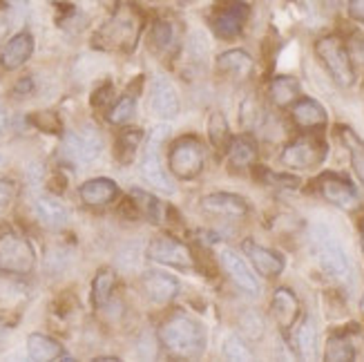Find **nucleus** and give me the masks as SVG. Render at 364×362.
Segmentation results:
<instances>
[{"mask_svg": "<svg viewBox=\"0 0 364 362\" xmlns=\"http://www.w3.org/2000/svg\"><path fill=\"white\" fill-rule=\"evenodd\" d=\"M242 326H244V334L250 338H259V334L264 331V322L259 320L257 313H246L242 320Z\"/></svg>", "mask_w": 364, "mask_h": 362, "instance_id": "obj_40", "label": "nucleus"}, {"mask_svg": "<svg viewBox=\"0 0 364 362\" xmlns=\"http://www.w3.org/2000/svg\"><path fill=\"white\" fill-rule=\"evenodd\" d=\"M217 72L226 78H235V81H246L252 76L255 70V60H252L244 50H228L217 56Z\"/></svg>", "mask_w": 364, "mask_h": 362, "instance_id": "obj_23", "label": "nucleus"}, {"mask_svg": "<svg viewBox=\"0 0 364 362\" xmlns=\"http://www.w3.org/2000/svg\"><path fill=\"white\" fill-rule=\"evenodd\" d=\"M27 356L34 362H52L63 358V344L45 334H31L27 338Z\"/></svg>", "mask_w": 364, "mask_h": 362, "instance_id": "obj_26", "label": "nucleus"}, {"mask_svg": "<svg viewBox=\"0 0 364 362\" xmlns=\"http://www.w3.org/2000/svg\"><path fill=\"white\" fill-rule=\"evenodd\" d=\"M159 342L175 358L195 360L205 351V329L199 320L175 311L159 324Z\"/></svg>", "mask_w": 364, "mask_h": 362, "instance_id": "obj_2", "label": "nucleus"}, {"mask_svg": "<svg viewBox=\"0 0 364 362\" xmlns=\"http://www.w3.org/2000/svg\"><path fill=\"white\" fill-rule=\"evenodd\" d=\"M34 211H36V217L38 222L45 226V228H52V230H58V228H65L68 222H70V213L65 208V203L56 197H38L36 203H34Z\"/></svg>", "mask_w": 364, "mask_h": 362, "instance_id": "obj_25", "label": "nucleus"}, {"mask_svg": "<svg viewBox=\"0 0 364 362\" xmlns=\"http://www.w3.org/2000/svg\"><path fill=\"white\" fill-rule=\"evenodd\" d=\"M205 164V148L195 134H183L172 141L168 150V166L177 179H195L203 170Z\"/></svg>", "mask_w": 364, "mask_h": 362, "instance_id": "obj_5", "label": "nucleus"}, {"mask_svg": "<svg viewBox=\"0 0 364 362\" xmlns=\"http://www.w3.org/2000/svg\"><path fill=\"white\" fill-rule=\"evenodd\" d=\"M311 248H313L315 260L320 264V269L331 280L340 282V284H349L353 280L349 255H346V250L342 248L340 240L324 224L311 228Z\"/></svg>", "mask_w": 364, "mask_h": 362, "instance_id": "obj_3", "label": "nucleus"}, {"mask_svg": "<svg viewBox=\"0 0 364 362\" xmlns=\"http://www.w3.org/2000/svg\"><path fill=\"white\" fill-rule=\"evenodd\" d=\"M221 266H224V271L230 275V280L244 293H248V295H257L259 293V282H257V277L252 275V271L248 269V264L240 255H237L232 248H224V250H221Z\"/></svg>", "mask_w": 364, "mask_h": 362, "instance_id": "obj_17", "label": "nucleus"}, {"mask_svg": "<svg viewBox=\"0 0 364 362\" xmlns=\"http://www.w3.org/2000/svg\"><path fill=\"white\" fill-rule=\"evenodd\" d=\"M246 18H248V5L244 0H215V5L208 14V25L215 31V36L232 41L242 34Z\"/></svg>", "mask_w": 364, "mask_h": 362, "instance_id": "obj_8", "label": "nucleus"}, {"mask_svg": "<svg viewBox=\"0 0 364 362\" xmlns=\"http://www.w3.org/2000/svg\"><path fill=\"white\" fill-rule=\"evenodd\" d=\"M262 172V179L266 181H271L275 186H282V188H297L299 186V179L291 177V175H277V172H271V170H266V168H257Z\"/></svg>", "mask_w": 364, "mask_h": 362, "instance_id": "obj_38", "label": "nucleus"}, {"mask_svg": "<svg viewBox=\"0 0 364 362\" xmlns=\"http://www.w3.org/2000/svg\"><path fill=\"white\" fill-rule=\"evenodd\" d=\"M360 311H362V316H364V293H362V300H360Z\"/></svg>", "mask_w": 364, "mask_h": 362, "instance_id": "obj_50", "label": "nucleus"}, {"mask_svg": "<svg viewBox=\"0 0 364 362\" xmlns=\"http://www.w3.org/2000/svg\"><path fill=\"white\" fill-rule=\"evenodd\" d=\"M181 41H183V27L179 21L161 18V21H156L150 29L152 50L159 56H164L166 60H172L179 54Z\"/></svg>", "mask_w": 364, "mask_h": 362, "instance_id": "obj_13", "label": "nucleus"}, {"mask_svg": "<svg viewBox=\"0 0 364 362\" xmlns=\"http://www.w3.org/2000/svg\"><path fill=\"white\" fill-rule=\"evenodd\" d=\"M141 287H144L146 295L154 304H166L170 300H175L179 293V280L175 275H170L166 271H146L141 277Z\"/></svg>", "mask_w": 364, "mask_h": 362, "instance_id": "obj_14", "label": "nucleus"}, {"mask_svg": "<svg viewBox=\"0 0 364 362\" xmlns=\"http://www.w3.org/2000/svg\"><path fill=\"white\" fill-rule=\"evenodd\" d=\"M293 349L304 360L315 358V351H318V329H315L311 318L302 320V324L297 326V331L293 336Z\"/></svg>", "mask_w": 364, "mask_h": 362, "instance_id": "obj_30", "label": "nucleus"}, {"mask_svg": "<svg viewBox=\"0 0 364 362\" xmlns=\"http://www.w3.org/2000/svg\"><path fill=\"white\" fill-rule=\"evenodd\" d=\"M31 125H36V128L45 134H56L60 137L63 134V123L58 119L56 112H52V110H41V112H34L29 117Z\"/></svg>", "mask_w": 364, "mask_h": 362, "instance_id": "obj_36", "label": "nucleus"}, {"mask_svg": "<svg viewBox=\"0 0 364 362\" xmlns=\"http://www.w3.org/2000/svg\"><path fill=\"white\" fill-rule=\"evenodd\" d=\"M244 255L248 257V262H252V266L257 269L259 275L264 277H277L284 271V257L273 248H266L252 240H246L242 244Z\"/></svg>", "mask_w": 364, "mask_h": 362, "instance_id": "obj_15", "label": "nucleus"}, {"mask_svg": "<svg viewBox=\"0 0 364 362\" xmlns=\"http://www.w3.org/2000/svg\"><path fill=\"white\" fill-rule=\"evenodd\" d=\"M360 244H362V253H364V217L360 222Z\"/></svg>", "mask_w": 364, "mask_h": 362, "instance_id": "obj_48", "label": "nucleus"}, {"mask_svg": "<svg viewBox=\"0 0 364 362\" xmlns=\"http://www.w3.org/2000/svg\"><path fill=\"white\" fill-rule=\"evenodd\" d=\"M355 344L351 334H333L326 340V349H324V360L326 362H351L355 360Z\"/></svg>", "mask_w": 364, "mask_h": 362, "instance_id": "obj_29", "label": "nucleus"}, {"mask_svg": "<svg viewBox=\"0 0 364 362\" xmlns=\"http://www.w3.org/2000/svg\"><path fill=\"white\" fill-rule=\"evenodd\" d=\"M291 119L299 130H322L326 125V110L315 99H297L291 107Z\"/></svg>", "mask_w": 364, "mask_h": 362, "instance_id": "obj_20", "label": "nucleus"}, {"mask_svg": "<svg viewBox=\"0 0 364 362\" xmlns=\"http://www.w3.org/2000/svg\"><path fill=\"white\" fill-rule=\"evenodd\" d=\"M152 112L159 117V119H175L179 115V110H181V101H179V94L175 90V85H172L168 78L159 76V78H154V83H152Z\"/></svg>", "mask_w": 364, "mask_h": 362, "instance_id": "obj_16", "label": "nucleus"}, {"mask_svg": "<svg viewBox=\"0 0 364 362\" xmlns=\"http://www.w3.org/2000/svg\"><path fill=\"white\" fill-rule=\"evenodd\" d=\"M193 255H195V266H199V269L205 273V275H215V262H213V255L205 253L203 246H195L193 248Z\"/></svg>", "mask_w": 364, "mask_h": 362, "instance_id": "obj_39", "label": "nucleus"}, {"mask_svg": "<svg viewBox=\"0 0 364 362\" xmlns=\"http://www.w3.org/2000/svg\"><path fill=\"white\" fill-rule=\"evenodd\" d=\"M78 197L85 203V206L99 208V206H107L119 197V186L112 179L105 177H97L85 181L81 188H78Z\"/></svg>", "mask_w": 364, "mask_h": 362, "instance_id": "obj_24", "label": "nucleus"}, {"mask_svg": "<svg viewBox=\"0 0 364 362\" xmlns=\"http://www.w3.org/2000/svg\"><path fill=\"white\" fill-rule=\"evenodd\" d=\"M279 159L291 170H313L326 159V144L318 137L295 139L282 150Z\"/></svg>", "mask_w": 364, "mask_h": 362, "instance_id": "obj_10", "label": "nucleus"}, {"mask_svg": "<svg viewBox=\"0 0 364 362\" xmlns=\"http://www.w3.org/2000/svg\"><path fill=\"white\" fill-rule=\"evenodd\" d=\"M7 128V115H5V110L0 107V132H3Z\"/></svg>", "mask_w": 364, "mask_h": 362, "instance_id": "obj_47", "label": "nucleus"}, {"mask_svg": "<svg viewBox=\"0 0 364 362\" xmlns=\"http://www.w3.org/2000/svg\"><path fill=\"white\" fill-rule=\"evenodd\" d=\"M146 255L150 262L175 266V269H190V266H195L193 248L179 242L177 238H172V235H159V238H154L148 244Z\"/></svg>", "mask_w": 364, "mask_h": 362, "instance_id": "obj_11", "label": "nucleus"}, {"mask_svg": "<svg viewBox=\"0 0 364 362\" xmlns=\"http://www.w3.org/2000/svg\"><path fill=\"white\" fill-rule=\"evenodd\" d=\"M144 31V14L132 3H121L114 14L94 31L92 45L103 52H121L130 54Z\"/></svg>", "mask_w": 364, "mask_h": 362, "instance_id": "obj_1", "label": "nucleus"}, {"mask_svg": "<svg viewBox=\"0 0 364 362\" xmlns=\"http://www.w3.org/2000/svg\"><path fill=\"white\" fill-rule=\"evenodd\" d=\"M168 132H170L168 125H156V128L148 137L144 159H141V177H144L154 188V191H159L164 195L175 193V183H172L170 175L164 170V164L159 159V148H161Z\"/></svg>", "mask_w": 364, "mask_h": 362, "instance_id": "obj_6", "label": "nucleus"}, {"mask_svg": "<svg viewBox=\"0 0 364 362\" xmlns=\"http://www.w3.org/2000/svg\"><path fill=\"white\" fill-rule=\"evenodd\" d=\"M117 284V273L112 269H101L97 275H94L92 282V302L97 309H105L112 300V291Z\"/></svg>", "mask_w": 364, "mask_h": 362, "instance_id": "obj_31", "label": "nucleus"}, {"mask_svg": "<svg viewBox=\"0 0 364 362\" xmlns=\"http://www.w3.org/2000/svg\"><path fill=\"white\" fill-rule=\"evenodd\" d=\"M36 253L31 244L11 230L0 235V271L9 275H27L34 271Z\"/></svg>", "mask_w": 364, "mask_h": 362, "instance_id": "obj_7", "label": "nucleus"}, {"mask_svg": "<svg viewBox=\"0 0 364 362\" xmlns=\"http://www.w3.org/2000/svg\"><path fill=\"white\" fill-rule=\"evenodd\" d=\"M268 97L277 107H289L299 99V83L293 76H275L268 85Z\"/></svg>", "mask_w": 364, "mask_h": 362, "instance_id": "obj_28", "label": "nucleus"}, {"mask_svg": "<svg viewBox=\"0 0 364 362\" xmlns=\"http://www.w3.org/2000/svg\"><path fill=\"white\" fill-rule=\"evenodd\" d=\"M226 161H228V168L235 172H244V170L255 166V161H257L255 139L248 137V134L232 137L230 144H228V150H226Z\"/></svg>", "mask_w": 364, "mask_h": 362, "instance_id": "obj_21", "label": "nucleus"}, {"mask_svg": "<svg viewBox=\"0 0 364 362\" xmlns=\"http://www.w3.org/2000/svg\"><path fill=\"white\" fill-rule=\"evenodd\" d=\"M271 313L279 326V331L287 336L299 320V300L291 289H277L271 302Z\"/></svg>", "mask_w": 364, "mask_h": 362, "instance_id": "obj_18", "label": "nucleus"}, {"mask_svg": "<svg viewBox=\"0 0 364 362\" xmlns=\"http://www.w3.org/2000/svg\"><path fill=\"white\" fill-rule=\"evenodd\" d=\"M208 139H210V146L219 152L224 154L228 150V144H230V128H228V121L221 112H213L210 119H208Z\"/></svg>", "mask_w": 364, "mask_h": 362, "instance_id": "obj_33", "label": "nucleus"}, {"mask_svg": "<svg viewBox=\"0 0 364 362\" xmlns=\"http://www.w3.org/2000/svg\"><path fill=\"white\" fill-rule=\"evenodd\" d=\"M349 52H351V58H353V65L358 63V65L364 68V36L353 38V43H351V47H349Z\"/></svg>", "mask_w": 364, "mask_h": 362, "instance_id": "obj_43", "label": "nucleus"}, {"mask_svg": "<svg viewBox=\"0 0 364 362\" xmlns=\"http://www.w3.org/2000/svg\"><path fill=\"white\" fill-rule=\"evenodd\" d=\"M340 137H342L344 148L349 150L353 172L358 175L360 183L364 186V141L351 128H340Z\"/></svg>", "mask_w": 364, "mask_h": 362, "instance_id": "obj_32", "label": "nucleus"}, {"mask_svg": "<svg viewBox=\"0 0 364 362\" xmlns=\"http://www.w3.org/2000/svg\"><path fill=\"white\" fill-rule=\"evenodd\" d=\"M346 9H349V16L358 23H364V0H349L346 3Z\"/></svg>", "mask_w": 364, "mask_h": 362, "instance_id": "obj_44", "label": "nucleus"}, {"mask_svg": "<svg viewBox=\"0 0 364 362\" xmlns=\"http://www.w3.org/2000/svg\"><path fill=\"white\" fill-rule=\"evenodd\" d=\"M65 186H68V179H63L60 175H56V179L50 181V188L54 193H63V191H65Z\"/></svg>", "mask_w": 364, "mask_h": 362, "instance_id": "obj_46", "label": "nucleus"}, {"mask_svg": "<svg viewBox=\"0 0 364 362\" xmlns=\"http://www.w3.org/2000/svg\"><path fill=\"white\" fill-rule=\"evenodd\" d=\"M31 92H34V78L31 76L21 78V81L14 85V94H18V97H23V94H31Z\"/></svg>", "mask_w": 364, "mask_h": 362, "instance_id": "obj_45", "label": "nucleus"}, {"mask_svg": "<svg viewBox=\"0 0 364 362\" xmlns=\"http://www.w3.org/2000/svg\"><path fill=\"white\" fill-rule=\"evenodd\" d=\"M130 197L134 199L136 203V208H139V215L144 217V219H150V222H161V215H164V206H161V201L156 199L154 195L150 193H144V191H139V188H134V191L130 193Z\"/></svg>", "mask_w": 364, "mask_h": 362, "instance_id": "obj_34", "label": "nucleus"}, {"mask_svg": "<svg viewBox=\"0 0 364 362\" xmlns=\"http://www.w3.org/2000/svg\"><path fill=\"white\" fill-rule=\"evenodd\" d=\"M315 186H318V193L328 203H333V206H338L342 211H353V208H358L360 197L355 193V186L349 179H346V177L338 175V172H324V175L318 177Z\"/></svg>", "mask_w": 364, "mask_h": 362, "instance_id": "obj_12", "label": "nucleus"}, {"mask_svg": "<svg viewBox=\"0 0 364 362\" xmlns=\"http://www.w3.org/2000/svg\"><path fill=\"white\" fill-rule=\"evenodd\" d=\"M134 110H136V97L132 92H128V94H123L112 107H109L107 121L112 125H125L134 117Z\"/></svg>", "mask_w": 364, "mask_h": 362, "instance_id": "obj_35", "label": "nucleus"}, {"mask_svg": "<svg viewBox=\"0 0 364 362\" xmlns=\"http://www.w3.org/2000/svg\"><path fill=\"white\" fill-rule=\"evenodd\" d=\"M315 54L322 60L324 70L328 76L340 87H351L355 83V68H353V58L349 52V45H346L338 34H328L322 36L315 43Z\"/></svg>", "mask_w": 364, "mask_h": 362, "instance_id": "obj_4", "label": "nucleus"}, {"mask_svg": "<svg viewBox=\"0 0 364 362\" xmlns=\"http://www.w3.org/2000/svg\"><path fill=\"white\" fill-rule=\"evenodd\" d=\"M16 197V186L7 179H0V211L7 208Z\"/></svg>", "mask_w": 364, "mask_h": 362, "instance_id": "obj_42", "label": "nucleus"}, {"mask_svg": "<svg viewBox=\"0 0 364 362\" xmlns=\"http://www.w3.org/2000/svg\"><path fill=\"white\" fill-rule=\"evenodd\" d=\"M201 208L205 213L221 215V217H246L248 215V201L232 193H213L201 199Z\"/></svg>", "mask_w": 364, "mask_h": 362, "instance_id": "obj_22", "label": "nucleus"}, {"mask_svg": "<svg viewBox=\"0 0 364 362\" xmlns=\"http://www.w3.org/2000/svg\"><path fill=\"white\" fill-rule=\"evenodd\" d=\"M224 356L228 360H252L250 349L246 347L244 340L237 336V334H232L230 338H226V342H224Z\"/></svg>", "mask_w": 364, "mask_h": 362, "instance_id": "obj_37", "label": "nucleus"}, {"mask_svg": "<svg viewBox=\"0 0 364 362\" xmlns=\"http://www.w3.org/2000/svg\"><path fill=\"white\" fill-rule=\"evenodd\" d=\"M103 150V137L97 128H81L68 132L60 144V156L74 166L92 164Z\"/></svg>", "mask_w": 364, "mask_h": 362, "instance_id": "obj_9", "label": "nucleus"}, {"mask_svg": "<svg viewBox=\"0 0 364 362\" xmlns=\"http://www.w3.org/2000/svg\"><path fill=\"white\" fill-rule=\"evenodd\" d=\"M144 144V132L139 128H125L119 132L117 141H114V159L123 166H128L134 161L139 146Z\"/></svg>", "mask_w": 364, "mask_h": 362, "instance_id": "obj_27", "label": "nucleus"}, {"mask_svg": "<svg viewBox=\"0 0 364 362\" xmlns=\"http://www.w3.org/2000/svg\"><path fill=\"white\" fill-rule=\"evenodd\" d=\"M112 97H114V90H112V85L105 83V85H101L97 92L92 94V105H94V107H105L109 101H112Z\"/></svg>", "mask_w": 364, "mask_h": 362, "instance_id": "obj_41", "label": "nucleus"}, {"mask_svg": "<svg viewBox=\"0 0 364 362\" xmlns=\"http://www.w3.org/2000/svg\"><path fill=\"white\" fill-rule=\"evenodd\" d=\"M31 54H34V38H31L29 31H21L5 43L3 52H0V65L7 72L18 70L29 60Z\"/></svg>", "mask_w": 364, "mask_h": 362, "instance_id": "obj_19", "label": "nucleus"}, {"mask_svg": "<svg viewBox=\"0 0 364 362\" xmlns=\"http://www.w3.org/2000/svg\"><path fill=\"white\" fill-rule=\"evenodd\" d=\"M0 168H5V154L0 152Z\"/></svg>", "mask_w": 364, "mask_h": 362, "instance_id": "obj_49", "label": "nucleus"}, {"mask_svg": "<svg viewBox=\"0 0 364 362\" xmlns=\"http://www.w3.org/2000/svg\"><path fill=\"white\" fill-rule=\"evenodd\" d=\"M3 331H5V329H3V324H0V338H3Z\"/></svg>", "mask_w": 364, "mask_h": 362, "instance_id": "obj_51", "label": "nucleus"}]
</instances>
